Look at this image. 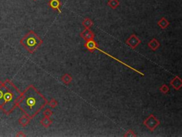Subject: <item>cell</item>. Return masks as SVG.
Wrapping results in <instances>:
<instances>
[{
	"mask_svg": "<svg viewBox=\"0 0 182 137\" xmlns=\"http://www.w3.org/2000/svg\"><path fill=\"white\" fill-rule=\"evenodd\" d=\"M48 104V100L34 85H29L21 92L17 107L24 114L33 119Z\"/></svg>",
	"mask_w": 182,
	"mask_h": 137,
	"instance_id": "obj_1",
	"label": "cell"
},
{
	"mask_svg": "<svg viewBox=\"0 0 182 137\" xmlns=\"http://www.w3.org/2000/svg\"><path fill=\"white\" fill-rule=\"evenodd\" d=\"M3 103L1 110L9 116L17 107L21 92L11 81L7 79L3 82Z\"/></svg>",
	"mask_w": 182,
	"mask_h": 137,
	"instance_id": "obj_2",
	"label": "cell"
},
{
	"mask_svg": "<svg viewBox=\"0 0 182 137\" xmlns=\"http://www.w3.org/2000/svg\"><path fill=\"white\" fill-rule=\"evenodd\" d=\"M20 44L28 52L34 54L42 45L43 40L33 30H30L21 39Z\"/></svg>",
	"mask_w": 182,
	"mask_h": 137,
	"instance_id": "obj_3",
	"label": "cell"
},
{
	"mask_svg": "<svg viewBox=\"0 0 182 137\" xmlns=\"http://www.w3.org/2000/svg\"><path fill=\"white\" fill-rule=\"evenodd\" d=\"M144 126L151 132H154L157 128V126L160 124V121L159 119L154 116L153 114H150L143 122Z\"/></svg>",
	"mask_w": 182,
	"mask_h": 137,
	"instance_id": "obj_4",
	"label": "cell"
},
{
	"mask_svg": "<svg viewBox=\"0 0 182 137\" xmlns=\"http://www.w3.org/2000/svg\"><path fill=\"white\" fill-rule=\"evenodd\" d=\"M125 42H126L127 45H128L130 48L132 49H134L137 48L139 46V45L141 43V40L137 37V35L133 34L131 36H130V37L127 39Z\"/></svg>",
	"mask_w": 182,
	"mask_h": 137,
	"instance_id": "obj_5",
	"label": "cell"
},
{
	"mask_svg": "<svg viewBox=\"0 0 182 137\" xmlns=\"http://www.w3.org/2000/svg\"><path fill=\"white\" fill-rule=\"evenodd\" d=\"M169 84L174 88L175 90H179L182 86V81L179 76H176L173 78L169 82Z\"/></svg>",
	"mask_w": 182,
	"mask_h": 137,
	"instance_id": "obj_6",
	"label": "cell"
},
{
	"mask_svg": "<svg viewBox=\"0 0 182 137\" xmlns=\"http://www.w3.org/2000/svg\"><path fill=\"white\" fill-rule=\"evenodd\" d=\"M84 46H85V48H86L88 51H91V52H93L95 50L98 49V45L96 43L95 41L94 40V39L85 41Z\"/></svg>",
	"mask_w": 182,
	"mask_h": 137,
	"instance_id": "obj_7",
	"label": "cell"
},
{
	"mask_svg": "<svg viewBox=\"0 0 182 137\" xmlns=\"http://www.w3.org/2000/svg\"><path fill=\"white\" fill-rule=\"evenodd\" d=\"M81 37L85 39V41L90 40V39H93L95 38V34L90 29H85L81 34H80Z\"/></svg>",
	"mask_w": 182,
	"mask_h": 137,
	"instance_id": "obj_8",
	"label": "cell"
},
{
	"mask_svg": "<svg viewBox=\"0 0 182 137\" xmlns=\"http://www.w3.org/2000/svg\"><path fill=\"white\" fill-rule=\"evenodd\" d=\"M148 47H149L150 49H152V51H156L160 47V43H159V41L156 39V38H153L152 40L149 41V42L148 43Z\"/></svg>",
	"mask_w": 182,
	"mask_h": 137,
	"instance_id": "obj_9",
	"label": "cell"
},
{
	"mask_svg": "<svg viewBox=\"0 0 182 137\" xmlns=\"http://www.w3.org/2000/svg\"><path fill=\"white\" fill-rule=\"evenodd\" d=\"M31 118L29 116H28L27 115L24 114L23 116H21L20 117V119H19V124L23 127H25L27 125H29V124L30 123L31 121Z\"/></svg>",
	"mask_w": 182,
	"mask_h": 137,
	"instance_id": "obj_10",
	"label": "cell"
},
{
	"mask_svg": "<svg viewBox=\"0 0 182 137\" xmlns=\"http://www.w3.org/2000/svg\"><path fill=\"white\" fill-rule=\"evenodd\" d=\"M49 7L54 10H56L60 13V1L59 0H50L49 1Z\"/></svg>",
	"mask_w": 182,
	"mask_h": 137,
	"instance_id": "obj_11",
	"label": "cell"
},
{
	"mask_svg": "<svg viewBox=\"0 0 182 137\" xmlns=\"http://www.w3.org/2000/svg\"><path fill=\"white\" fill-rule=\"evenodd\" d=\"M41 124L44 126V128H49L51 125L52 124V120L50 119V117H47V116H44L42 119L41 120Z\"/></svg>",
	"mask_w": 182,
	"mask_h": 137,
	"instance_id": "obj_12",
	"label": "cell"
},
{
	"mask_svg": "<svg viewBox=\"0 0 182 137\" xmlns=\"http://www.w3.org/2000/svg\"><path fill=\"white\" fill-rule=\"evenodd\" d=\"M157 24L158 26L161 28V29H165L166 28H167L169 26V22L166 18L162 17V18L161 19L159 22H158Z\"/></svg>",
	"mask_w": 182,
	"mask_h": 137,
	"instance_id": "obj_13",
	"label": "cell"
},
{
	"mask_svg": "<svg viewBox=\"0 0 182 137\" xmlns=\"http://www.w3.org/2000/svg\"><path fill=\"white\" fill-rule=\"evenodd\" d=\"M61 81L62 82L65 84L66 85H69V84L71 83V82L73 81V77L71 76V75L69 74H65L62 76L61 77Z\"/></svg>",
	"mask_w": 182,
	"mask_h": 137,
	"instance_id": "obj_14",
	"label": "cell"
},
{
	"mask_svg": "<svg viewBox=\"0 0 182 137\" xmlns=\"http://www.w3.org/2000/svg\"><path fill=\"white\" fill-rule=\"evenodd\" d=\"M82 24L85 27V29H91L92 26H93V22L92 21L91 19L85 18L82 22Z\"/></svg>",
	"mask_w": 182,
	"mask_h": 137,
	"instance_id": "obj_15",
	"label": "cell"
},
{
	"mask_svg": "<svg viewBox=\"0 0 182 137\" xmlns=\"http://www.w3.org/2000/svg\"><path fill=\"white\" fill-rule=\"evenodd\" d=\"M107 4H108L109 7H110L111 8L115 9H116L120 5V2L118 0H109Z\"/></svg>",
	"mask_w": 182,
	"mask_h": 137,
	"instance_id": "obj_16",
	"label": "cell"
},
{
	"mask_svg": "<svg viewBox=\"0 0 182 137\" xmlns=\"http://www.w3.org/2000/svg\"><path fill=\"white\" fill-rule=\"evenodd\" d=\"M3 92H4V89H3V82L0 81V110L1 109L3 103Z\"/></svg>",
	"mask_w": 182,
	"mask_h": 137,
	"instance_id": "obj_17",
	"label": "cell"
},
{
	"mask_svg": "<svg viewBox=\"0 0 182 137\" xmlns=\"http://www.w3.org/2000/svg\"><path fill=\"white\" fill-rule=\"evenodd\" d=\"M159 91L164 94H167L169 91V87L167 84H163L159 88Z\"/></svg>",
	"mask_w": 182,
	"mask_h": 137,
	"instance_id": "obj_18",
	"label": "cell"
},
{
	"mask_svg": "<svg viewBox=\"0 0 182 137\" xmlns=\"http://www.w3.org/2000/svg\"><path fill=\"white\" fill-rule=\"evenodd\" d=\"M58 101H56L55 99H51L50 100L49 102L48 101L47 105H48L50 107H51V108H56L58 106Z\"/></svg>",
	"mask_w": 182,
	"mask_h": 137,
	"instance_id": "obj_19",
	"label": "cell"
},
{
	"mask_svg": "<svg viewBox=\"0 0 182 137\" xmlns=\"http://www.w3.org/2000/svg\"><path fill=\"white\" fill-rule=\"evenodd\" d=\"M124 136H125V137H136L137 136V134L134 133V131L130 129V130H128V132H126V133L124 134Z\"/></svg>",
	"mask_w": 182,
	"mask_h": 137,
	"instance_id": "obj_20",
	"label": "cell"
},
{
	"mask_svg": "<svg viewBox=\"0 0 182 137\" xmlns=\"http://www.w3.org/2000/svg\"><path fill=\"white\" fill-rule=\"evenodd\" d=\"M44 115V116H47V117H51L53 114V111H51L50 109H46L44 111V113H43Z\"/></svg>",
	"mask_w": 182,
	"mask_h": 137,
	"instance_id": "obj_21",
	"label": "cell"
},
{
	"mask_svg": "<svg viewBox=\"0 0 182 137\" xmlns=\"http://www.w3.org/2000/svg\"><path fill=\"white\" fill-rule=\"evenodd\" d=\"M26 135L23 132H21V131H20V132H17V134H16V136L17 137H25Z\"/></svg>",
	"mask_w": 182,
	"mask_h": 137,
	"instance_id": "obj_22",
	"label": "cell"
},
{
	"mask_svg": "<svg viewBox=\"0 0 182 137\" xmlns=\"http://www.w3.org/2000/svg\"><path fill=\"white\" fill-rule=\"evenodd\" d=\"M34 1H36V0H34Z\"/></svg>",
	"mask_w": 182,
	"mask_h": 137,
	"instance_id": "obj_23",
	"label": "cell"
}]
</instances>
